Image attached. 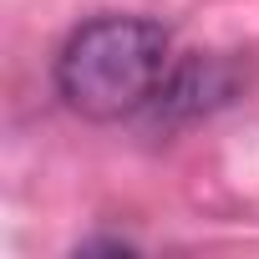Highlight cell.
Instances as JSON below:
<instances>
[{"label": "cell", "instance_id": "cell-1", "mask_svg": "<svg viewBox=\"0 0 259 259\" xmlns=\"http://www.w3.org/2000/svg\"><path fill=\"white\" fill-rule=\"evenodd\" d=\"M168 76V31L143 16H97L56 56V92L92 122L143 112Z\"/></svg>", "mask_w": 259, "mask_h": 259}]
</instances>
